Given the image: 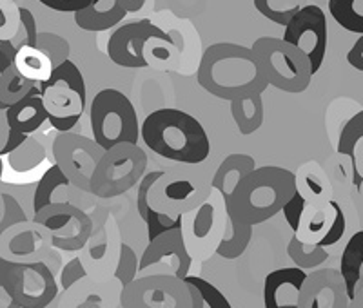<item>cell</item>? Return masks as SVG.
Returning a JSON list of instances; mask_svg holds the SVG:
<instances>
[{
  "label": "cell",
  "instance_id": "cell-1",
  "mask_svg": "<svg viewBox=\"0 0 363 308\" xmlns=\"http://www.w3.org/2000/svg\"><path fill=\"white\" fill-rule=\"evenodd\" d=\"M196 80L209 95L227 102L255 93L262 95L269 86L252 47L233 42H218L203 51Z\"/></svg>",
  "mask_w": 363,
  "mask_h": 308
},
{
  "label": "cell",
  "instance_id": "cell-2",
  "mask_svg": "<svg viewBox=\"0 0 363 308\" xmlns=\"http://www.w3.org/2000/svg\"><path fill=\"white\" fill-rule=\"evenodd\" d=\"M140 140L155 154L174 164H203L211 154L209 136L202 123L174 107L149 113L140 125Z\"/></svg>",
  "mask_w": 363,
  "mask_h": 308
},
{
  "label": "cell",
  "instance_id": "cell-3",
  "mask_svg": "<svg viewBox=\"0 0 363 308\" xmlns=\"http://www.w3.org/2000/svg\"><path fill=\"white\" fill-rule=\"evenodd\" d=\"M294 190V173L277 165H265L242 178L231 196L223 200L227 209L255 227L274 218Z\"/></svg>",
  "mask_w": 363,
  "mask_h": 308
},
{
  "label": "cell",
  "instance_id": "cell-4",
  "mask_svg": "<svg viewBox=\"0 0 363 308\" xmlns=\"http://www.w3.org/2000/svg\"><path fill=\"white\" fill-rule=\"evenodd\" d=\"M213 194V176L202 164H178L162 173L149 189V205L169 218H180Z\"/></svg>",
  "mask_w": 363,
  "mask_h": 308
},
{
  "label": "cell",
  "instance_id": "cell-5",
  "mask_svg": "<svg viewBox=\"0 0 363 308\" xmlns=\"http://www.w3.org/2000/svg\"><path fill=\"white\" fill-rule=\"evenodd\" d=\"M48 123L57 132L73 131L87 105V91L82 71L71 60L62 62L45 82L38 84Z\"/></svg>",
  "mask_w": 363,
  "mask_h": 308
},
{
  "label": "cell",
  "instance_id": "cell-6",
  "mask_svg": "<svg viewBox=\"0 0 363 308\" xmlns=\"http://www.w3.org/2000/svg\"><path fill=\"white\" fill-rule=\"evenodd\" d=\"M91 132L96 144L108 151L118 144H138L140 125L131 100L118 89L99 91L89 105Z\"/></svg>",
  "mask_w": 363,
  "mask_h": 308
},
{
  "label": "cell",
  "instance_id": "cell-7",
  "mask_svg": "<svg viewBox=\"0 0 363 308\" xmlns=\"http://www.w3.org/2000/svg\"><path fill=\"white\" fill-rule=\"evenodd\" d=\"M260 58L267 84L278 91L300 95L309 89L313 80L309 58L284 38L262 37L251 45Z\"/></svg>",
  "mask_w": 363,
  "mask_h": 308
},
{
  "label": "cell",
  "instance_id": "cell-8",
  "mask_svg": "<svg viewBox=\"0 0 363 308\" xmlns=\"http://www.w3.org/2000/svg\"><path fill=\"white\" fill-rule=\"evenodd\" d=\"M147 167V154L138 144H118L104 151L89 181V193L96 198H116L131 190Z\"/></svg>",
  "mask_w": 363,
  "mask_h": 308
},
{
  "label": "cell",
  "instance_id": "cell-9",
  "mask_svg": "<svg viewBox=\"0 0 363 308\" xmlns=\"http://www.w3.org/2000/svg\"><path fill=\"white\" fill-rule=\"evenodd\" d=\"M0 278L21 308H48L58 294L53 270L44 261L0 259Z\"/></svg>",
  "mask_w": 363,
  "mask_h": 308
},
{
  "label": "cell",
  "instance_id": "cell-10",
  "mask_svg": "<svg viewBox=\"0 0 363 308\" xmlns=\"http://www.w3.org/2000/svg\"><path fill=\"white\" fill-rule=\"evenodd\" d=\"M227 209L225 200L216 189L200 207L182 216V234L186 239L187 251L193 259H207L216 254L225 232Z\"/></svg>",
  "mask_w": 363,
  "mask_h": 308
},
{
  "label": "cell",
  "instance_id": "cell-11",
  "mask_svg": "<svg viewBox=\"0 0 363 308\" xmlns=\"http://www.w3.org/2000/svg\"><path fill=\"white\" fill-rule=\"evenodd\" d=\"M191 288L173 274L138 275L120 292L122 308H191Z\"/></svg>",
  "mask_w": 363,
  "mask_h": 308
},
{
  "label": "cell",
  "instance_id": "cell-12",
  "mask_svg": "<svg viewBox=\"0 0 363 308\" xmlns=\"http://www.w3.org/2000/svg\"><path fill=\"white\" fill-rule=\"evenodd\" d=\"M51 154L53 164L60 167L69 183L80 193H89L91 176L104 154V149L96 144L95 138L74 131L58 132L51 145Z\"/></svg>",
  "mask_w": 363,
  "mask_h": 308
},
{
  "label": "cell",
  "instance_id": "cell-13",
  "mask_svg": "<svg viewBox=\"0 0 363 308\" xmlns=\"http://www.w3.org/2000/svg\"><path fill=\"white\" fill-rule=\"evenodd\" d=\"M35 222L51 232L55 249L64 252L82 251L93 234V218L73 203H53L35 212Z\"/></svg>",
  "mask_w": 363,
  "mask_h": 308
},
{
  "label": "cell",
  "instance_id": "cell-14",
  "mask_svg": "<svg viewBox=\"0 0 363 308\" xmlns=\"http://www.w3.org/2000/svg\"><path fill=\"white\" fill-rule=\"evenodd\" d=\"M284 40L293 44L309 58L311 71L316 74L323 66L327 55V17L320 6L309 4L298 13L284 28Z\"/></svg>",
  "mask_w": 363,
  "mask_h": 308
},
{
  "label": "cell",
  "instance_id": "cell-15",
  "mask_svg": "<svg viewBox=\"0 0 363 308\" xmlns=\"http://www.w3.org/2000/svg\"><path fill=\"white\" fill-rule=\"evenodd\" d=\"M345 232V210L336 200H329L325 203H307L294 236L300 241L320 245L329 251L330 246L342 241Z\"/></svg>",
  "mask_w": 363,
  "mask_h": 308
},
{
  "label": "cell",
  "instance_id": "cell-16",
  "mask_svg": "<svg viewBox=\"0 0 363 308\" xmlns=\"http://www.w3.org/2000/svg\"><path fill=\"white\" fill-rule=\"evenodd\" d=\"M191 263L193 258L187 251L182 229H173L147 243L138 265V275L157 274V268L162 267L160 274H173L180 280H186Z\"/></svg>",
  "mask_w": 363,
  "mask_h": 308
},
{
  "label": "cell",
  "instance_id": "cell-17",
  "mask_svg": "<svg viewBox=\"0 0 363 308\" xmlns=\"http://www.w3.org/2000/svg\"><path fill=\"white\" fill-rule=\"evenodd\" d=\"M155 37H169L149 18L129 22L115 29V33L108 40V55L116 66L128 69H142L147 67L145 45Z\"/></svg>",
  "mask_w": 363,
  "mask_h": 308
},
{
  "label": "cell",
  "instance_id": "cell-18",
  "mask_svg": "<svg viewBox=\"0 0 363 308\" xmlns=\"http://www.w3.org/2000/svg\"><path fill=\"white\" fill-rule=\"evenodd\" d=\"M51 243V232L40 223H15L0 234V258L8 261H42Z\"/></svg>",
  "mask_w": 363,
  "mask_h": 308
},
{
  "label": "cell",
  "instance_id": "cell-19",
  "mask_svg": "<svg viewBox=\"0 0 363 308\" xmlns=\"http://www.w3.org/2000/svg\"><path fill=\"white\" fill-rule=\"evenodd\" d=\"M349 301L340 270L322 268L307 274L298 297V308H347Z\"/></svg>",
  "mask_w": 363,
  "mask_h": 308
},
{
  "label": "cell",
  "instance_id": "cell-20",
  "mask_svg": "<svg viewBox=\"0 0 363 308\" xmlns=\"http://www.w3.org/2000/svg\"><path fill=\"white\" fill-rule=\"evenodd\" d=\"M306 278L307 272L298 267L269 272L264 281L265 308H298V297Z\"/></svg>",
  "mask_w": 363,
  "mask_h": 308
},
{
  "label": "cell",
  "instance_id": "cell-21",
  "mask_svg": "<svg viewBox=\"0 0 363 308\" xmlns=\"http://www.w3.org/2000/svg\"><path fill=\"white\" fill-rule=\"evenodd\" d=\"M6 116H8L11 131L18 132V135L33 136L48 122V113H45L44 102H42L38 84L26 98L9 105L6 109Z\"/></svg>",
  "mask_w": 363,
  "mask_h": 308
},
{
  "label": "cell",
  "instance_id": "cell-22",
  "mask_svg": "<svg viewBox=\"0 0 363 308\" xmlns=\"http://www.w3.org/2000/svg\"><path fill=\"white\" fill-rule=\"evenodd\" d=\"M128 17L120 0H91L89 6L74 13V24L84 31L100 33L115 28Z\"/></svg>",
  "mask_w": 363,
  "mask_h": 308
},
{
  "label": "cell",
  "instance_id": "cell-23",
  "mask_svg": "<svg viewBox=\"0 0 363 308\" xmlns=\"http://www.w3.org/2000/svg\"><path fill=\"white\" fill-rule=\"evenodd\" d=\"M164 171H153V173H147L142 176V180L138 181V193H136V210L140 214L142 222L147 227V236L149 241L155 238H158L160 234L167 232V230L180 229L182 225V216L180 218H169L167 214L157 212L153 207L149 205L147 194L149 189L153 187L155 181L162 176Z\"/></svg>",
  "mask_w": 363,
  "mask_h": 308
},
{
  "label": "cell",
  "instance_id": "cell-24",
  "mask_svg": "<svg viewBox=\"0 0 363 308\" xmlns=\"http://www.w3.org/2000/svg\"><path fill=\"white\" fill-rule=\"evenodd\" d=\"M296 193L303 196L307 203H325L333 200V185L318 161H307L294 173Z\"/></svg>",
  "mask_w": 363,
  "mask_h": 308
},
{
  "label": "cell",
  "instance_id": "cell-25",
  "mask_svg": "<svg viewBox=\"0 0 363 308\" xmlns=\"http://www.w3.org/2000/svg\"><path fill=\"white\" fill-rule=\"evenodd\" d=\"M340 274L347 288V296L352 300L358 290L359 283H363V230H358L349 238L340 259Z\"/></svg>",
  "mask_w": 363,
  "mask_h": 308
},
{
  "label": "cell",
  "instance_id": "cell-26",
  "mask_svg": "<svg viewBox=\"0 0 363 308\" xmlns=\"http://www.w3.org/2000/svg\"><path fill=\"white\" fill-rule=\"evenodd\" d=\"M255 169L256 161L249 154H229V156L223 158L222 164L213 174V189L218 190L223 198L231 196L238 181Z\"/></svg>",
  "mask_w": 363,
  "mask_h": 308
},
{
  "label": "cell",
  "instance_id": "cell-27",
  "mask_svg": "<svg viewBox=\"0 0 363 308\" xmlns=\"http://www.w3.org/2000/svg\"><path fill=\"white\" fill-rule=\"evenodd\" d=\"M227 209V205H225ZM252 238V225L236 216L233 210L227 209V223L225 232L220 241L216 254L223 259H236L247 251L249 243Z\"/></svg>",
  "mask_w": 363,
  "mask_h": 308
},
{
  "label": "cell",
  "instance_id": "cell-28",
  "mask_svg": "<svg viewBox=\"0 0 363 308\" xmlns=\"http://www.w3.org/2000/svg\"><path fill=\"white\" fill-rule=\"evenodd\" d=\"M13 67L18 71L22 79L29 82L42 84L50 79L53 73V64L50 57L40 51L37 45H24L13 57Z\"/></svg>",
  "mask_w": 363,
  "mask_h": 308
},
{
  "label": "cell",
  "instance_id": "cell-29",
  "mask_svg": "<svg viewBox=\"0 0 363 308\" xmlns=\"http://www.w3.org/2000/svg\"><path fill=\"white\" fill-rule=\"evenodd\" d=\"M109 236H111V232H109L106 225L100 230H96V232L93 230L89 241L82 249L84 256L80 259H82L87 274L93 272L95 278H100L102 274H108L109 272V259H111L113 251V239Z\"/></svg>",
  "mask_w": 363,
  "mask_h": 308
},
{
  "label": "cell",
  "instance_id": "cell-30",
  "mask_svg": "<svg viewBox=\"0 0 363 308\" xmlns=\"http://www.w3.org/2000/svg\"><path fill=\"white\" fill-rule=\"evenodd\" d=\"M231 116L240 135H255L262 127L265 116L264 100H262L260 93L231 100Z\"/></svg>",
  "mask_w": 363,
  "mask_h": 308
},
{
  "label": "cell",
  "instance_id": "cell-31",
  "mask_svg": "<svg viewBox=\"0 0 363 308\" xmlns=\"http://www.w3.org/2000/svg\"><path fill=\"white\" fill-rule=\"evenodd\" d=\"M71 183L66 178V174L60 171L57 164L51 165L37 183V190L33 196V210L38 212L44 207L53 205V203L66 202V190L69 189Z\"/></svg>",
  "mask_w": 363,
  "mask_h": 308
},
{
  "label": "cell",
  "instance_id": "cell-32",
  "mask_svg": "<svg viewBox=\"0 0 363 308\" xmlns=\"http://www.w3.org/2000/svg\"><path fill=\"white\" fill-rule=\"evenodd\" d=\"M363 140V111L356 113L354 116L347 120L345 125L342 127L338 136V145H336V151L342 156H347L351 160L352 167V183L362 189L363 176L358 171V161H356V147L359 145V142Z\"/></svg>",
  "mask_w": 363,
  "mask_h": 308
},
{
  "label": "cell",
  "instance_id": "cell-33",
  "mask_svg": "<svg viewBox=\"0 0 363 308\" xmlns=\"http://www.w3.org/2000/svg\"><path fill=\"white\" fill-rule=\"evenodd\" d=\"M45 149L35 136H29L28 140L8 154V165L15 173H31L42 161L45 160Z\"/></svg>",
  "mask_w": 363,
  "mask_h": 308
},
{
  "label": "cell",
  "instance_id": "cell-34",
  "mask_svg": "<svg viewBox=\"0 0 363 308\" xmlns=\"http://www.w3.org/2000/svg\"><path fill=\"white\" fill-rule=\"evenodd\" d=\"M329 13L345 31L363 35V0H329Z\"/></svg>",
  "mask_w": 363,
  "mask_h": 308
},
{
  "label": "cell",
  "instance_id": "cell-35",
  "mask_svg": "<svg viewBox=\"0 0 363 308\" xmlns=\"http://www.w3.org/2000/svg\"><path fill=\"white\" fill-rule=\"evenodd\" d=\"M287 254H289L294 267L303 268V270L320 267V265H323L329 259V251L327 249L320 245H309V243L300 241L296 236L291 238L289 245H287Z\"/></svg>",
  "mask_w": 363,
  "mask_h": 308
},
{
  "label": "cell",
  "instance_id": "cell-36",
  "mask_svg": "<svg viewBox=\"0 0 363 308\" xmlns=\"http://www.w3.org/2000/svg\"><path fill=\"white\" fill-rule=\"evenodd\" d=\"M35 86H37L35 82L22 79L11 64L6 69V73L2 74V79H0V102L4 103L6 107L21 102L22 98H26L35 89Z\"/></svg>",
  "mask_w": 363,
  "mask_h": 308
},
{
  "label": "cell",
  "instance_id": "cell-37",
  "mask_svg": "<svg viewBox=\"0 0 363 308\" xmlns=\"http://www.w3.org/2000/svg\"><path fill=\"white\" fill-rule=\"evenodd\" d=\"M37 18L33 17V13L29 11L28 8H21V24H18L17 35L11 38V40H2L0 42V47L8 53V57H15L21 47L24 45H35L37 44Z\"/></svg>",
  "mask_w": 363,
  "mask_h": 308
},
{
  "label": "cell",
  "instance_id": "cell-38",
  "mask_svg": "<svg viewBox=\"0 0 363 308\" xmlns=\"http://www.w3.org/2000/svg\"><path fill=\"white\" fill-rule=\"evenodd\" d=\"M138 265H140V259L136 258L131 246L128 243H120L116 267L113 270V278L118 281L120 288H125L138 278Z\"/></svg>",
  "mask_w": 363,
  "mask_h": 308
},
{
  "label": "cell",
  "instance_id": "cell-39",
  "mask_svg": "<svg viewBox=\"0 0 363 308\" xmlns=\"http://www.w3.org/2000/svg\"><path fill=\"white\" fill-rule=\"evenodd\" d=\"M40 51H44L48 57H50L53 67L60 66L62 62L69 60V42L64 37L57 33H38L37 44H35Z\"/></svg>",
  "mask_w": 363,
  "mask_h": 308
},
{
  "label": "cell",
  "instance_id": "cell-40",
  "mask_svg": "<svg viewBox=\"0 0 363 308\" xmlns=\"http://www.w3.org/2000/svg\"><path fill=\"white\" fill-rule=\"evenodd\" d=\"M21 24V6L15 0H0V42L11 40Z\"/></svg>",
  "mask_w": 363,
  "mask_h": 308
},
{
  "label": "cell",
  "instance_id": "cell-41",
  "mask_svg": "<svg viewBox=\"0 0 363 308\" xmlns=\"http://www.w3.org/2000/svg\"><path fill=\"white\" fill-rule=\"evenodd\" d=\"M186 281L193 285V287L199 288L200 294L203 296L207 308H233L229 300L223 296L222 292H220L213 283H209L207 280L200 278V275H187Z\"/></svg>",
  "mask_w": 363,
  "mask_h": 308
},
{
  "label": "cell",
  "instance_id": "cell-42",
  "mask_svg": "<svg viewBox=\"0 0 363 308\" xmlns=\"http://www.w3.org/2000/svg\"><path fill=\"white\" fill-rule=\"evenodd\" d=\"M252 2H255V8L258 9V13H260L262 17L274 22V24L281 25V28H285V25L289 24L291 18H293L298 13V9H300V6H293V8L289 9H277L271 6V0H252Z\"/></svg>",
  "mask_w": 363,
  "mask_h": 308
},
{
  "label": "cell",
  "instance_id": "cell-43",
  "mask_svg": "<svg viewBox=\"0 0 363 308\" xmlns=\"http://www.w3.org/2000/svg\"><path fill=\"white\" fill-rule=\"evenodd\" d=\"M87 275L89 274H87L86 267H84L82 259L73 258L71 261H67L66 267L62 268V274H60V283H62L64 290H69V288L74 287V285L82 283Z\"/></svg>",
  "mask_w": 363,
  "mask_h": 308
},
{
  "label": "cell",
  "instance_id": "cell-44",
  "mask_svg": "<svg viewBox=\"0 0 363 308\" xmlns=\"http://www.w3.org/2000/svg\"><path fill=\"white\" fill-rule=\"evenodd\" d=\"M306 207H307V202L303 200V196H301L300 193H296V190H294L293 196L287 200V203H285L284 209H281L285 222H287V225L291 227V230H293V232H296L298 225H300L301 214H303Z\"/></svg>",
  "mask_w": 363,
  "mask_h": 308
},
{
  "label": "cell",
  "instance_id": "cell-45",
  "mask_svg": "<svg viewBox=\"0 0 363 308\" xmlns=\"http://www.w3.org/2000/svg\"><path fill=\"white\" fill-rule=\"evenodd\" d=\"M40 4H44L45 8L53 9L58 13H77L80 9H84L86 6H89L91 0H38Z\"/></svg>",
  "mask_w": 363,
  "mask_h": 308
},
{
  "label": "cell",
  "instance_id": "cell-46",
  "mask_svg": "<svg viewBox=\"0 0 363 308\" xmlns=\"http://www.w3.org/2000/svg\"><path fill=\"white\" fill-rule=\"evenodd\" d=\"M347 62L349 66L354 67L356 71H362L363 73V35H359L356 38V42L352 44V47L347 53Z\"/></svg>",
  "mask_w": 363,
  "mask_h": 308
},
{
  "label": "cell",
  "instance_id": "cell-47",
  "mask_svg": "<svg viewBox=\"0 0 363 308\" xmlns=\"http://www.w3.org/2000/svg\"><path fill=\"white\" fill-rule=\"evenodd\" d=\"M28 138H29V136L18 135V132H15V131H11V129H9L8 142H6V145H4V149H2V152H0V158L8 156L9 152H13L17 147H21V145L24 144V142L28 140Z\"/></svg>",
  "mask_w": 363,
  "mask_h": 308
},
{
  "label": "cell",
  "instance_id": "cell-48",
  "mask_svg": "<svg viewBox=\"0 0 363 308\" xmlns=\"http://www.w3.org/2000/svg\"><path fill=\"white\" fill-rule=\"evenodd\" d=\"M0 308H21L17 301L13 300V296L9 294L8 288H6L2 278H0Z\"/></svg>",
  "mask_w": 363,
  "mask_h": 308
},
{
  "label": "cell",
  "instance_id": "cell-49",
  "mask_svg": "<svg viewBox=\"0 0 363 308\" xmlns=\"http://www.w3.org/2000/svg\"><path fill=\"white\" fill-rule=\"evenodd\" d=\"M9 136V123L8 116H6V109H0V152L4 149L6 142Z\"/></svg>",
  "mask_w": 363,
  "mask_h": 308
},
{
  "label": "cell",
  "instance_id": "cell-50",
  "mask_svg": "<svg viewBox=\"0 0 363 308\" xmlns=\"http://www.w3.org/2000/svg\"><path fill=\"white\" fill-rule=\"evenodd\" d=\"M11 64H13L11 58H9L8 53H6V51L2 50V47H0V79H2V74L6 73V69H8V67L11 66ZM0 109H8V107H6L4 103L0 102Z\"/></svg>",
  "mask_w": 363,
  "mask_h": 308
},
{
  "label": "cell",
  "instance_id": "cell-51",
  "mask_svg": "<svg viewBox=\"0 0 363 308\" xmlns=\"http://www.w3.org/2000/svg\"><path fill=\"white\" fill-rule=\"evenodd\" d=\"M189 285L191 288V300H193V304H191V308H206V301H203V296L200 294V290L196 287H193L191 283Z\"/></svg>",
  "mask_w": 363,
  "mask_h": 308
},
{
  "label": "cell",
  "instance_id": "cell-52",
  "mask_svg": "<svg viewBox=\"0 0 363 308\" xmlns=\"http://www.w3.org/2000/svg\"><path fill=\"white\" fill-rule=\"evenodd\" d=\"M120 2H122V6H124L128 13L140 11L145 4V0H120Z\"/></svg>",
  "mask_w": 363,
  "mask_h": 308
},
{
  "label": "cell",
  "instance_id": "cell-53",
  "mask_svg": "<svg viewBox=\"0 0 363 308\" xmlns=\"http://www.w3.org/2000/svg\"><path fill=\"white\" fill-rule=\"evenodd\" d=\"M347 308H363V283H359L358 290H356L354 297L349 301V307Z\"/></svg>",
  "mask_w": 363,
  "mask_h": 308
},
{
  "label": "cell",
  "instance_id": "cell-54",
  "mask_svg": "<svg viewBox=\"0 0 363 308\" xmlns=\"http://www.w3.org/2000/svg\"><path fill=\"white\" fill-rule=\"evenodd\" d=\"M74 308H102V307H100V304H96V303H91V301H86V303L77 304Z\"/></svg>",
  "mask_w": 363,
  "mask_h": 308
},
{
  "label": "cell",
  "instance_id": "cell-55",
  "mask_svg": "<svg viewBox=\"0 0 363 308\" xmlns=\"http://www.w3.org/2000/svg\"><path fill=\"white\" fill-rule=\"evenodd\" d=\"M2 174H4V164H2V158H0V181H2Z\"/></svg>",
  "mask_w": 363,
  "mask_h": 308
}]
</instances>
